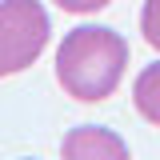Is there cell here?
<instances>
[{
    "mask_svg": "<svg viewBox=\"0 0 160 160\" xmlns=\"http://www.w3.org/2000/svg\"><path fill=\"white\" fill-rule=\"evenodd\" d=\"M140 36L160 52V0H144V8H140Z\"/></svg>",
    "mask_w": 160,
    "mask_h": 160,
    "instance_id": "obj_5",
    "label": "cell"
},
{
    "mask_svg": "<svg viewBox=\"0 0 160 160\" xmlns=\"http://www.w3.org/2000/svg\"><path fill=\"white\" fill-rule=\"evenodd\" d=\"M132 104H136V112L148 124L160 128V60H152L148 68H140L136 84H132Z\"/></svg>",
    "mask_w": 160,
    "mask_h": 160,
    "instance_id": "obj_4",
    "label": "cell"
},
{
    "mask_svg": "<svg viewBox=\"0 0 160 160\" xmlns=\"http://www.w3.org/2000/svg\"><path fill=\"white\" fill-rule=\"evenodd\" d=\"M56 8H64V12H76V16H84V12H100V8H108V0H52Z\"/></svg>",
    "mask_w": 160,
    "mask_h": 160,
    "instance_id": "obj_6",
    "label": "cell"
},
{
    "mask_svg": "<svg viewBox=\"0 0 160 160\" xmlns=\"http://www.w3.org/2000/svg\"><path fill=\"white\" fill-rule=\"evenodd\" d=\"M60 160H132V152L120 132L100 128V124H80V128L64 132Z\"/></svg>",
    "mask_w": 160,
    "mask_h": 160,
    "instance_id": "obj_3",
    "label": "cell"
},
{
    "mask_svg": "<svg viewBox=\"0 0 160 160\" xmlns=\"http://www.w3.org/2000/svg\"><path fill=\"white\" fill-rule=\"evenodd\" d=\"M128 68V40L104 28V24H84L72 28L56 48V80L72 100L96 104L112 96Z\"/></svg>",
    "mask_w": 160,
    "mask_h": 160,
    "instance_id": "obj_1",
    "label": "cell"
},
{
    "mask_svg": "<svg viewBox=\"0 0 160 160\" xmlns=\"http://www.w3.org/2000/svg\"><path fill=\"white\" fill-rule=\"evenodd\" d=\"M52 20L40 0H0V80L32 68L48 48Z\"/></svg>",
    "mask_w": 160,
    "mask_h": 160,
    "instance_id": "obj_2",
    "label": "cell"
}]
</instances>
